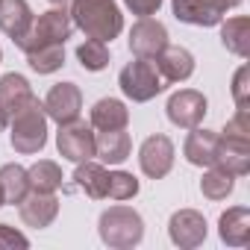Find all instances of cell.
<instances>
[{"label":"cell","mask_w":250,"mask_h":250,"mask_svg":"<svg viewBox=\"0 0 250 250\" xmlns=\"http://www.w3.org/2000/svg\"><path fill=\"white\" fill-rule=\"evenodd\" d=\"M124 6L139 18H150V15H156L162 9V0H124Z\"/></svg>","instance_id":"d6a6232c"},{"label":"cell","mask_w":250,"mask_h":250,"mask_svg":"<svg viewBox=\"0 0 250 250\" xmlns=\"http://www.w3.org/2000/svg\"><path fill=\"white\" fill-rule=\"evenodd\" d=\"M12 247H30V238L9 224H0V250H12Z\"/></svg>","instance_id":"1f68e13d"},{"label":"cell","mask_w":250,"mask_h":250,"mask_svg":"<svg viewBox=\"0 0 250 250\" xmlns=\"http://www.w3.org/2000/svg\"><path fill=\"white\" fill-rule=\"evenodd\" d=\"M68 15L74 27L85 33V39L112 42L124 30V15L115 0H74Z\"/></svg>","instance_id":"6da1fadb"},{"label":"cell","mask_w":250,"mask_h":250,"mask_svg":"<svg viewBox=\"0 0 250 250\" xmlns=\"http://www.w3.org/2000/svg\"><path fill=\"white\" fill-rule=\"evenodd\" d=\"M232 188H235V177L218 165H209L200 177V191L206 200H227L232 194Z\"/></svg>","instance_id":"d4e9b609"},{"label":"cell","mask_w":250,"mask_h":250,"mask_svg":"<svg viewBox=\"0 0 250 250\" xmlns=\"http://www.w3.org/2000/svg\"><path fill=\"white\" fill-rule=\"evenodd\" d=\"M130 150H133V142H130V133H124V130H103L100 136H94V156L103 165L127 162Z\"/></svg>","instance_id":"ac0fdd59"},{"label":"cell","mask_w":250,"mask_h":250,"mask_svg":"<svg viewBox=\"0 0 250 250\" xmlns=\"http://www.w3.org/2000/svg\"><path fill=\"white\" fill-rule=\"evenodd\" d=\"M18 215L27 227H36V229H44L56 221L59 215V197L56 191H33L18 203Z\"/></svg>","instance_id":"7c38bea8"},{"label":"cell","mask_w":250,"mask_h":250,"mask_svg":"<svg viewBox=\"0 0 250 250\" xmlns=\"http://www.w3.org/2000/svg\"><path fill=\"white\" fill-rule=\"evenodd\" d=\"M153 62L165 83H186L194 74V56H191V50H186L180 44H165Z\"/></svg>","instance_id":"4fadbf2b"},{"label":"cell","mask_w":250,"mask_h":250,"mask_svg":"<svg viewBox=\"0 0 250 250\" xmlns=\"http://www.w3.org/2000/svg\"><path fill=\"white\" fill-rule=\"evenodd\" d=\"M218 235L227 247H244L250 241V209L247 206H229L218 218Z\"/></svg>","instance_id":"e0dca14e"},{"label":"cell","mask_w":250,"mask_h":250,"mask_svg":"<svg viewBox=\"0 0 250 250\" xmlns=\"http://www.w3.org/2000/svg\"><path fill=\"white\" fill-rule=\"evenodd\" d=\"M118 85H121V91L127 94L133 103H147V100H153L156 94H162L165 80H162V74H159V68H156L153 59L136 56L133 62H127V65L121 68Z\"/></svg>","instance_id":"277c9868"},{"label":"cell","mask_w":250,"mask_h":250,"mask_svg":"<svg viewBox=\"0 0 250 250\" xmlns=\"http://www.w3.org/2000/svg\"><path fill=\"white\" fill-rule=\"evenodd\" d=\"M71 33H74L71 15L50 6L47 12H42V15L33 21L30 33L18 42V47H21L24 53H30L33 47H42V44H65V42L71 39Z\"/></svg>","instance_id":"5b68a950"},{"label":"cell","mask_w":250,"mask_h":250,"mask_svg":"<svg viewBox=\"0 0 250 250\" xmlns=\"http://www.w3.org/2000/svg\"><path fill=\"white\" fill-rule=\"evenodd\" d=\"M165 112H168V121L174 124V127L194 130V127L203 124V118L209 112V103H206L203 91H197V88H180V91H174L168 97Z\"/></svg>","instance_id":"8992f818"},{"label":"cell","mask_w":250,"mask_h":250,"mask_svg":"<svg viewBox=\"0 0 250 250\" xmlns=\"http://www.w3.org/2000/svg\"><path fill=\"white\" fill-rule=\"evenodd\" d=\"M215 165L229 171L232 177L250 174V142L241 139H227L218 133V150H215Z\"/></svg>","instance_id":"5bb4252c"},{"label":"cell","mask_w":250,"mask_h":250,"mask_svg":"<svg viewBox=\"0 0 250 250\" xmlns=\"http://www.w3.org/2000/svg\"><path fill=\"white\" fill-rule=\"evenodd\" d=\"M0 206H6V203H3V194H0Z\"/></svg>","instance_id":"8d00e7d4"},{"label":"cell","mask_w":250,"mask_h":250,"mask_svg":"<svg viewBox=\"0 0 250 250\" xmlns=\"http://www.w3.org/2000/svg\"><path fill=\"white\" fill-rule=\"evenodd\" d=\"M44 103V112H47V121H56V124H68L74 118H80V109H83V91L77 83H56L47 97L42 100Z\"/></svg>","instance_id":"9c48e42d"},{"label":"cell","mask_w":250,"mask_h":250,"mask_svg":"<svg viewBox=\"0 0 250 250\" xmlns=\"http://www.w3.org/2000/svg\"><path fill=\"white\" fill-rule=\"evenodd\" d=\"M174 156H177L174 142H171L168 136L156 133V136H147V139L142 142V147H139V168H142L145 177H150V180H162V177L171 174V168H174Z\"/></svg>","instance_id":"52a82bcc"},{"label":"cell","mask_w":250,"mask_h":250,"mask_svg":"<svg viewBox=\"0 0 250 250\" xmlns=\"http://www.w3.org/2000/svg\"><path fill=\"white\" fill-rule=\"evenodd\" d=\"M97 232L103 244L127 250L145 238V221L133 206H109L97 221Z\"/></svg>","instance_id":"3957f363"},{"label":"cell","mask_w":250,"mask_h":250,"mask_svg":"<svg viewBox=\"0 0 250 250\" xmlns=\"http://www.w3.org/2000/svg\"><path fill=\"white\" fill-rule=\"evenodd\" d=\"M0 194H3V203H12V206H18L30 194V174L24 165L9 162L0 168Z\"/></svg>","instance_id":"603a6c76"},{"label":"cell","mask_w":250,"mask_h":250,"mask_svg":"<svg viewBox=\"0 0 250 250\" xmlns=\"http://www.w3.org/2000/svg\"><path fill=\"white\" fill-rule=\"evenodd\" d=\"M206 232H209L206 218H203L197 209H177V212L171 215V221H168V235H171V241H174L177 247H186V250L200 247V244L206 241Z\"/></svg>","instance_id":"30bf717a"},{"label":"cell","mask_w":250,"mask_h":250,"mask_svg":"<svg viewBox=\"0 0 250 250\" xmlns=\"http://www.w3.org/2000/svg\"><path fill=\"white\" fill-rule=\"evenodd\" d=\"M139 194V180L127 171H109V186H106V197L109 200H133Z\"/></svg>","instance_id":"f1b7e54d"},{"label":"cell","mask_w":250,"mask_h":250,"mask_svg":"<svg viewBox=\"0 0 250 250\" xmlns=\"http://www.w3.org/2000/svg\"><path fill=\"white\" fill-rule=\"evenodd\" d=\"M9 142L15 153L33 156L47 145V112L39 97H33L21 112L9 118Z\"/></svg>","instance_id":"7a4b0ae2"},{"label":"cell","mask_w":250,"mask_h":250,"mask_svg":"<svg viewBox=\"0 0 250 250\" xmlns=\"http://www.w3.org/2000/svg\"><path fill=\"white\" fill-rule=\"evenodd\" d=\"M212 3H215L221 12H227V9H235V6L241 3V0H212Z\"/></svg>","instance_id":"836d02e7"},{"label":"cell","mask_w":250,"mask_h":250,"mask_svg":"<svg viewBox=\"0 0 250 250\" xmlns=\"http://www.w3.org/2000/svg\"><path fill=\"white\" fill-rule=\"evenodd\" d=\"M6 127H9V115H6V109H3V106H0V133H3Z\"/></svg>","instance_id":"d590c367"},{"label":"cell","mask_w":250,"mask_h":250,"mask_svg":"<svg viewBox=\"0 0 250 250\" xmlns=\"http://www.w3.org/2000/svg\"><path fill=\"white\" fill-rule=\"evenodd\" d=\"M36 15L27 0H0V30H3L15 44L30 33Z\"/></svg>","instance_id":"9a60e30c"},{"label":"cell","mask_w":250,"mask_h":250,"mask_svg":"<svg viewBox=\"0 0 250 250\" xmlns=\"http://www.w3.org/2000/svg\"><path fill=\"white\" fill-rule=\"evenodd\" d=\"M106 186H109V171H106L103 162H94V159L77 162V171H74V188L85 191L91 200H103V197H106Z\"/></svg>","instance_id":"44dd1931"},{"label":"cell","mask_w":250,"mask_h":250,"mask_svg":"<svg viewBox=\"0 0 250 250\" xmlns=\"http://www.w3.org/2000/svg\"><path fill=\"white\" fill-rule=\"evenodd\" d=\"M221 136L250 142V109H238V112L227 121V127H224V133H221Z\"/></svg>","instance_id":"4dcf8cb0"},{"label":"cell","mask_w":250,"mask_h":250,"mask_svg":"<svg viewBox=\"0 0 250 250\" xmlns=\"http://www.w3.org/2000/svg\"><path fill=\"white\" fill-rule=\"evenodd\" d=\"M174 18L191 27H215L224 21V12L212 3V0H171Z\"/></svg>","instance_id":"2e32d148"},{"label":"cell","mask_w":250,"mask_h":250,"mask_svg":"<svg viewBox=\"0 0 250 250\" xmlns=\"http://www.w3.org/2000/svg\"><path fill=\"white\" fill-rule=\"evenodd\" d=\"M0 62H3V50H0Z\"/></svg>","instance_id":"74e56055"},{"label":"cell","mask_w":250,"mask_h":250,"mask_svg":"<svg viewBox=\"0 0 250 250\" xmlns=\"http://www.w3.org/2000/svg\"><path fill=\"white\" fill-rule=\"evenodd\" d=\"M33 97H36V94H33L27 77H21V74H15V71L0 77V106L6 109L9 118H12L15 112H21Z\"/></svg>","instance_id":"7402d4cb"},{"label":"cell","mask_w":250,"mask_h":250,"mask_svg":"<svg viewBox=\"0 0 250 250\" xmlns=\"http://www.w3.org/2000/svg\"><path fill=\"white\" fill-rule=\"evenodd\" d=\"M232 100L235 109H250V68L241 65L232 77Z\"/></svg>","instance_id":"f546056e"},{"label":"cell","mask_w":250,"mask_h":250,"mask_svg":"<svg viewBox=\"0 0 250 250\" xmlns=\"http://www.w3.org/2000/svg\"><path fill=\"white\" fill-rule=\"evenodd\" d=\"M27 62L36 74H53L65 65V44H42L27 53Z\"/></svg>","instance_id":"4316f807"},{"label":"cell","mask_w":250,"mask_h":250,"mask_svg":"<svg viewBox=\"0 0 250 250\" xmlns=\"http://www.w3.org/2000/svg\"><path fill=\"white\" fill-rule=\"evenodd\" d=\"M56 147L65 159L71 162H85L94 159V133H91V124L74 118L68 124H59V133H56Z\"/></svg>","instance_id":"ba28073f"},{"label":"cell","mask_w":250,"mask_h":250,"mask_svg":"<svg viewBox=\"0 0 250 250\" xmlns=\"http://www.w3.org/2000/svg\"><path fill=\"white\" fill-rule=\"evenodd\" d=\"M27 174H30V188L33 191H56V188H62V168L53 162V159H39L36 165H30L27 168Z\"/></svg>","instance_id":"484cf974"},{"label":"cell","mask_w":250,"mask_h":250,"mask_svg":"<svg viewBox=\"0 0 250 250\" xmlns=\"http://www.w3.org/2000/svg\"><path fill=\"white\" fill-rule=\"evenodd\" d=\"M215 150H218V133L206 130V127H194L183 145V156L197 168L215 165Z\"/></svg>","instance_id":"ffe728a7"},{"label":"cell","mask_w":250,"mask_h":250,"mask_svg":"<svg viewBox=\"0 0 250 250\" xmlns=\"http://www.w3.org/2000/svg\"><path fill=\"white\" fill-rule=\"evenodd\" d=\"M77 59H80V65H83L85 71L97 74V71H103V68L109 65V47H106V42L88 39V42H83V44L77 47Z\"/></svg>","instance_id":"83f0119b"},{"label":"cell","mask_w":250,"mask_h":250,"mask_svg":"<svg viewBox=\"0 0 250 250\" xmlns=\"http://www.w3.org/2000/svg\"><path fill=\"white\" fill-rule=\"evenodd\" d=\"M221 44H224L229 53L247 59V56H250V18L238 15V18L221 21Z\"/></svg>","instance_id":"cb8c5ba5"},{"label":"cell","mask_w":250,"mask_h":250,"mask_svg":"<svg viewBox=\"0 0 250 250\" xmlns=\"http://www.w3.org/2000/svg\"><path fill=\"white\" fill-rule=\"evenodd\" d=\"M91 130H127L130 124V109L118 97H103L91 106Z\"/></svg>","instance_id":"d6986e66"},{"label":"cell","mask_w":250,"mask_h":250,"mask_svg":"<svg viewBox=\"0 0 250 250\" xmlns=\"http://www.w3.org/2000/svg\"><path fill=\"white\" fill-rule=\"evenodd\" d=\"M168 44V30L156 18H139L130 30V50L142 59H156Z\"/></svg>","instance_id":"8fae6325"},{"label":"cell","mask_w":250,"mask_h":250,"mask_svg":"<svg viewBox=\"0 0 250 250\" xmlns=\"http://www.w3.org/2000/svg\"><path fill=\"white\" fill-rule=\"evenodd\" d=\"M47 3H50L53 9H62V12H68V9H71V3H74V0H47Z\"/></svg>","instance_id":"e575fe53"}]
</instances>
